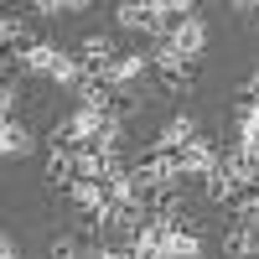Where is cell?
I'll return each mask as SVG.
<instances>
[{"label": "cell", "mask_w": 259, "mask_h": 259, "mask_svg": "<svg viewBox=\"0 0 259 259\" xmlns=\"http://www.w3.org/2000/svg\"><path fill=\"white\" fill-rule=\"evenodd\" d=\"M73 182H78V150L52 145L47 150V187L52 192H73Z\"/></svg>", "instance_id": "8"}, {"label": "cell", "mask_w": 259, "mask_h": 259, "mask_svg": "<svg viewBox=\"0 0 259 259\" xmlns=\"http://www.w3.org/2000/svg\"><path fill=\"white\" fill-rule=\"evenodd\" d=\"M192 140H197V119H192V114H177L156 140H150V150H161V156H182Z\"/></svg>", "instance_id": "7"}, {"label": "cell", "mask_w": 259, "mask_h": 259, "mask_svg": "<svg viewBox=\"0 0 259 259\" xmlns=\"http://www.w3.org/2000/svg\"><path fill=\"white\" fill-rule=\"evenodd\" d=\"M166 47L177 52V57H187V62H197V57H202V47H207V21H202L197 11H192L187 21H177V26H171Z\"/></svg>", "instance_id": "3"}, {"label": "cell", "mask_w": 259, "mask_h": 259, "mask_svg": "<svg viewBox=\"0 0 259 259\" xmlns=\"http://www.w3.org/2000/svg\"><path fill=\"white\" fill-rule=\"evenodd\" d=\"M150 62H156V78H161V89H171V94H192V89H197V62L177 57V52L166 47V41H156Z\"/></svg>", "instance_id": "1"}, {"label": "cell", "mask_w": 259, "mask_h": 259, "mask_svg": "<svg viewBox=\"0 0 259 259\" xmlns=\"http://www.w3.org/2000/svg\"><path fill=\"white\" fill-rule=\"evenodd\" d=\"M0 259H21V244L11 239V233H6V239H0Z\"/></svg>", "instance_id": "18"}, {"label": "cell", "mask_w": 259, "mask_h": 259, "mask_svg": "<svg viewBox=\"0 0 259 259\" xmlns=\"http://www.w3.org/2000/svg\"><path fill=\"white\" fill-rule=\"evenodd\" d=\"M57 62H62V52L52 47V41H31V47H21L16 57H6V73L16 68V73H41V78H52Z\"/></svg>", "instance_id": "4"}, {"label": "cell", "mask_w": 259, "mask_h": 259, "mask_svg": "<svg viewBox=\"0 0 259 259\" xmlns=\"http://www.w3.org/2000/svg\"><path fill=\"white\" fill-rule=\"evenodd\" d=\"M140 73H145V52H119V57L109 62V68H104V78H99V83H104V89H114V94H119L124 83H135Z\"/></svg>", "instance_id": "10"}, {"label": "cell", "mask_w": 259, "mask_h": 259, "mask_svg": "<svg viewBox=\"0 0 259 259\" xmlns=\"http://www.w3.org/2000/svg\"><path fill=\"white\" fill-rule=\"evenodd\" d=\"M223 249H228L233 259H254V254H259V228H244V223H233V228L223 233Z\"/></svg>", "instance_id": "12"}, {"label": "cell", "mask_w": 259, "mask_h": 259, "mask_svg": "<svg viewBox=\"0 0 259 259\" xmlns=\"http://www.w3.org/2000/svg\"><path fill=\"white\" fill-rule=\"evenodd\" d=\"M31 150H36V140H31V130L21 119L0 124V156H6V161H21V156H31Z\"/></svg>", "instance_id": "11"}, {"label": "cell", "mask_w": 259, "mask_h": 259, "mask_svg": "<svg viewBox=\"0 0 259 259\" xmlns=\"http://www.w3.org/2000/svg\"><path fill=\"white\" fill-rule=\"evenodd\" d=\"M16 104H21V89H16V83H6V89H0V114L16 119Z\"/></svg>", "instance_id": "17"}, {"label": "cell", "mask_w": 259, "mask_h": 259, "mask_svg": "<svg viewBox=\"0 0 259 259\" xmlns=\"http://www.w3.org/2000/svg\"><path fill=\"white\" fill-rule=\"evenodd\" d=\"M218 161H223V150L212 145L207 135H197V140H192V145L182 150V156H177V166H182V182H187V177H212V171H218Z\"/></svg>", "instance_id": "5"}, {"label": "cell", "mask_w": 259, "mask_h": 259, "mask_svg": "<svg viewBox=\"0 0 259 259\" xmlns=\"http://www.w3.org/2000/svg\"><path fill=\"white\" fill-rule=\"evenodd\" d=\"M104 130V114L94 109H73L68 119H57L52 130V145H68V150H83V145H94V135Z\"/></svg>", "instance_id": "2"}, {"label": "cell", "mask_w": 259, "mask_h": 259, "mask_svg": "<svg viewBox=\"0 0 259 259\" xmlns=\"http://www.w3.org/2000/svg\"><path fill=\"white\" fill-rule=\"evenodd\" d=\"M52 259H89V249H83V233H57V239L47 244Z\"/></svg>", "instance_id": "15"}, {"label": "cell", "mask_w": 259, "mask_h": 259, "mask_svg": "<svg viewBox=\"0 0 259 259\" xmlns=\"http://www.w3.org/2000/svg\"><path fill=\"white\" fill-rule=\"evenodd\" d=\"M254 259H259V254H254Z\"/></svg>", "instance_id": "22"}, {"label": "cell", "mask_w": 259, "mask_h": 259, "mask_svg": "<svg viewBox=\"0 0 259 259\" xmlns=\"http://www.w3.org/2000/svg\"><path fill=\"white\" fill-rule=\"evenodd\" d=\"M233 11L244 16V26H259V6H249V0H244V6H233Z\"/></svg>", "instance_id": "19"}, {"label": "cell", "mask_w": 259, "mask_h": 259, "mask_svg": "<svg viewBox=\"0 0 259 259\" xmlns=\"http://www.w3.org/2000/svg\"><path fill=\"white\" fill-rule=\"evenodd\" d=\"M244 99H249V104H259V73H249V83H244Z\"/></svg>", "instance_id": "20"}, {"label": "cell", "mask_w": 259, "mask_h": 259, "mask_svg": "<svg viewBox=\"0 0 259 259\" xmlns=\"http://www.w3.org/2000/svg\"><path fill=\"white\" fill-rule=\"evenodd\" d=\"M0 41L6 47H31V36H26V16H16V11H6V21H0Z\"/></svg>", "instance_id": "14"}, {"label": "cell", "mask_w": 259, "mask_h": 259, "mask_svg": "<svg viewBox=\"0 0 259 259\" xmlns=\"http://www.w3.org/2000/svg\"><path fill=\"white\" fill-rule=\"evenodd\" d=\"M161 254H166V259H202V239H197L192 228H182V223H166Z\"/></svg>", "instance_id": "9"}, {"label": "cell", "mask_w": 259, "mask_h": 259, "mask_svg": "<svg viewBox=\"0 0 259 259\" xmlns=\"http://www.w3.org/2000/svg\"><path fill=\"white\" fill-rule=\"evenodd\" d=\"M89 259H130V249H99V254H89Z\"/></svg>", "instance_id": "21"}, {"label": "cell", "mask_w": 259, "mask_h": 259, "mask_svg": "<svg viewBox=\"0 0 259 259\" xmlns=\"http://www.w3.org/2000/svg\"><path fill=\"white\" fill-rule=\"evenodd\" d=\"M119 52H114V36H104V31H94V36H83L78 41V62H83V73H89L94 83L104 78V68H109Z\"/></svg>", "instance_id": "6"}, {"label": "cell", "mask_w": 259, "mask_h": 259, "mask_svg": "<svg viewBox=\"0 0 259 259\" xmlns=\"http://www.w3.org/2000/svg\"><path fill=\"white\" fill-rule=\"evenodd\" d=\"M207 197H212V202H223V207H233V202L244 197V187H239V182H233L228 171L218 166V171H212V177H207Z\"/></svg>", "instance_id": "13"}, {"label": "cell", "mask_w": 259, "mask_h": 259, "mask_svg": "<svg viewBox=\"0 0 259 259\" xmlns=\"http://www.w3.org/2000/svg\"><path fill=\"white\" fill-rule=\"evenodd\" d=\"M31 11L36 16H73V11H83V0H36Z\"/></svg>", "instance_id": "16"}]
</instances>
